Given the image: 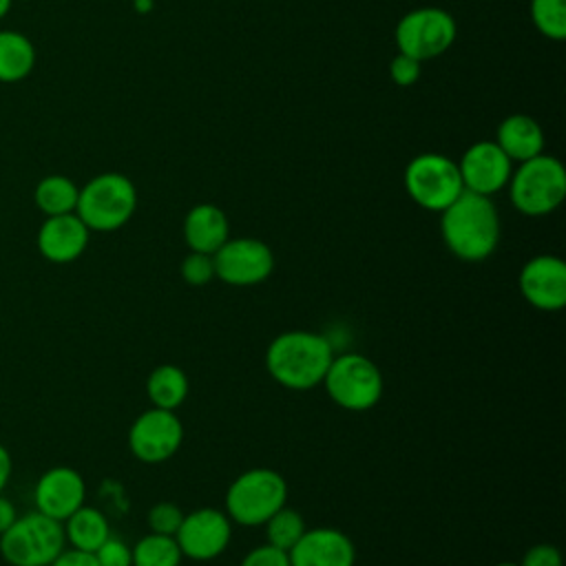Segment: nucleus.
I'll use <instances>...</instances> for the list:
<instances>
[{"label":"nucleus","mask_w":566,"mask_h":566,"mask_svg":"<svg viewBox=\"0 0 566 566\" xmlns=\"http://www.w3.org/2000/svg\"><path fill=\"white\" fill-rule=\"evenodd\" d=\"M232 537V522L226 511L219 509H197L184 515L175 539L181 555L195 562H210L219 557Z\"/></svg>","instance_id":"f8f14e48"},{"label":"nucleus","mask_w":566,"mask_h":566,"mask_svg":"<svg viewBox=\"0 0 566 566\" xmlns=\"http://www.w3.org/2000/svg\"><path fill=\"white\" fill-rule=\"evenodd\" d=\"M241 566H290V555L283 548H276L272 544H261L252 548L243 559Z\"/></svg>","instance_id":"c756f323"},{"label":"nucleus","mask_w":566,"mask_h":566,"mask_svg":"<svg viewBox=\"0 0 566 566\" xmlns=\"http://www.w3.org/2000/svg\"><path fill=\"white\" fill-rule=\"evenodd\" d=\"M332 402L347 411H367L382 396V374L367 356L347 352L334 356L323 382Z\"/></svg>","instance_id":"0eeeda50"},{"label":"nucleus","mask_w":566,"mask_h":566,"mask_svg":"<svg viewBox=\"0 0 566 566\" xmlns=\"http://www.w3.org/2000/svg\"><path fill=\"white\" fill-rule=\"evenodd\" d=\"M458 170L464 190L491 197L509 184L513 161L502 153L495 142L482 139L464 150L462 159L458 161Z\"/></svg>","instance_id":"ddd939ff"},{"label":"nucleus","mask_w":566,"mask_h":566,"mask_svg":"<svg viewBox=\"0 0 566 566\" xmlns=\"http://www.w3.org/2000/svg\"><path fill=\"white\" fill-rule=\"evenodd\" d=\"M133 566H179L184 555L172 535L148 533L130 548Z\"/></svg>","instance_id":"b1692460"},{"label":"nucleus","mask_w":566,"mask_h":566,"mask_svg":"<svg viewBox=\"0 0 566 566\" xmlns=\"http://www.w3.org/2000/svg\"><path fill=\"white\" fill-rule=\"evenodd\" d=\"M91 230L75 214L46 217L38 230L35 245L40 254L51 263H71L80 259L88 245Z\"/></svg>","instance_id":"f3484780"},{"label":"nucleus","mask_w":566,"mask_h":566,"mask_svg":"<svg viewBox=\"0 0 566 566\" xmlns=\"http://www.w3.org/2000/svg\"><path fill=\"white\" fill-rule=\"evenodd\" d=\"M420 60L411 57V55H405V53H398L391 64H389V75L394 80V84L398 86H411L418 82L420 77Z\"/></svg>","instance_id":"7c9ffc66"},{"label":"nucleus","mask_w":566,"mask_h":566,"mask_svg":"<svg viewBox=\"0 0 566 566\" xmlns=\"http://www.w3.org/2000/svg\"><path fill=\"white\" fill-rule=\"evenodd\" d=\"M407 195L424 210L442 212L464 190L458 161L440 153L416 155L405 168Z\"/></svg>","instance_id":"6e6552de"},{"label":"nucleus","mask_w":566,"mask_h":566,"mask_svg":"<svg viewBox=\"0 0 566 566\" xmlns=\"http://www.w3.org/2000/svg\"><path fill=\"white\" fill-rule=\"evenodd\" d=\"M440 214V232L453 256L475 263L495 252L500 214L491 197L462 190Z\"/></svg>","instance_id":"f257e3e1"},{"label":"nucleus","mask_w":566,"mask_h":566,"mask_svg":"<svg viewBox=\"0 0 566 566\" xmlns=\"http://www.w3.org/2000/svg\"><path fill=\"white\" fill-rule=\"evenodd\" d=\"M290 566H354V542L338 528H305L301 539L287 551Z\"/></svg>","instance_id":"dca6fc26"},{"label":"nucleus","mask_w":566,"mask_h":566,"mask_svg":"<svg viewBox=\"0 0 566 566\" xmlns=\"http://www.w3.org/2000/svg\"><path fill=\"white\" fill-rule=\"evenodd\" d=\"M181 276L188 285H206L214 279V261L212 254L203 252H188L186 259L181 261Z\"/></svg>","instance_id":"cd10ccee"},{"label":"nucleus","mask_w":566,"mask_h":566,"mask_svg":"<svg viewBox=\"0 0 566 566\" xmlns=\"http://www.w3.org/2000/svg\"><path fill=\"white\" fill-rule=\"evenodd\" d=\"M93 555L99 566H133L130 546L115 535H108Z\"/></svg>","instance_id":"c85d7f7f"},{"label":"nucleus","mask_w":566,"mask_h":566,"mask_svg":"<svg viewBox=\"0 0 566 566\" xmlns=\"http://www.w3.org/2000/svg\"><path fill=\"white\" fill-rule=\"evenodd\" d=\"M184 239L190 252L214 254L230 239L226 212L214 203H197L184 219Z\"/></svg>","instance_id":"a211bd4d"},{"label":"nucleus","mask_w":566,"mask_h":566,"mask_svg":"<svg viewBox=\"0 0 566 566\" xmlns=\"http://www.w3.org/2000/svg\"><path fill=\"white\" fill-rule=\"evenodd\" d=\"M495 566H520V564H513V562H502V564H495Z\"/></svg>","instance_id":"e433bc0d"},{"label":"nucleus","mask_w":566,"mask_h":566,"mask_svg":"<svg viewBox=\"0 0 566 566\" xmlns=\"http://www.w3.org/2000/svg\"><path fill=\"white\" fill-rule=\"evenodd\" d=\"M531 18L548 40L566 38V0H531Z\"/></svg>","instance_id":"a878e982"},{"label":"nucleus","mask_w":566,"mask_h":566,"mask_svg":"<svg viewBox=\"0 0 566 566\" xmlns=\"http://www.w3.org/2000/svg\"><path fill=\"white\" fill-rule=\"evenodd\" d=\"M263 526H265L268 544L283 551H290L305 533L303 515L290 506H281L274 515H270V520Z\"/></svg>","instance_id":"393cba45"},{"label":"nucleus","mask_w":566,"mask_h":566,"mask_svg":"<svg viewBox=\"0 0 566 566\" xmlns=\"http://www.w3.org/2000/svg\"><path fill=\"white\" fill-rule=\"evenodd\" d=\"M135 208V184L122 172H102L80 188L75 214L91 232H113L133 217Z\"/></svg>","instance_id":"20e7f679"},{"label":"nucleus","mask_w":566,"mask_h":566,"mask_svg":"<svg viewBox=\"0 0 566 566\" xmlns=\"http://www.w3.org/2000/svg\"><path fill=\"white\" fill-rule=\"evenodd\" d=\"M214 279L248 287L265 281L274 270V254L268 243L254 237L228 239L214 254Z\"/></svg>","instance_id":"9d476101"},{"label":"nucleus","mask_w":566,"mask_h":566,"mask_svg":"<svg viewBox=\"0 0 566 566\" xmlns=\"http://www.w3.org/2000/svg\"><path fill=\"white\" fill-rule=\"evenodd\" d=\"M86 500L84 478L71 467H53L44 471L35 484V511L64 522Z\"/></svg>","instance_id":"2eb2a0df"},{"label":"nucleus","mask_w":566,"mask_h":566,"mask_svg":"<svg viewBox=\"0 0 566 566\" xmlns=\"http://www.w3.org/2000/svg\"><path fill=\"white\" fill-rule=\"evenodd\" d=\"M35 66L33 42L13 29H0V82L13 84L31 75Z\"/></svg>","instance_id":"412c9836"},{"label":"nucleus","mask_w":566,"mask_h":566,"mask_svg":"<svg viewBox=\"0 0 566 566\" xmlns=\"http://www.w3.org/2000/svg\"><path fill=\"white\" fill-rule=\"evenodd\" d=\"M11 4H13V0H0V20L11 11Z\"/></svg>","instance_id":"c9c22d12"},{"label":"nucleus","mask_w":566,"mask_h":566,"mask_svg":"<svg viewBox=\"0 0 566 566\" xmlns=\"http://www.w3.org/2000/svg\"><path fill=\"white\" fill-rule=\"evenodd\" d=\"M62 528L71 548L84 551V553H95L104 544V539L111 535L106 515L86 504H82L75 513H71L62 522Z\"/></svg>","instance_id":"aec40b11"},{"label":"nucleus","mask_w":566,"mask_h":566,"mask_svg":"<svg viewBox=\"0 0 566 566\" xmlns=\"http://www.w3.org/2000/svg\"><path fill=\"white\" fill-rule=\"evenodd\" d=\"M287 502V482L274 469H248L226 491V515L241 526H263Z\"/></svg>","instance_id":"39448f33"},{"label":"nucleus","mask_w":566,"mask_h":566,"mask_svg":"<svg viewBox=\"0 0 566 566\" xmlns=\"http://www.w3.org/2000/svg\"><path fill=\"white\" fill-rule=\"evenodd\" d=\"M51 566H99L93 553H84V551H75V548H64L53 562Z\"/></svg>","instance_id":"473e14b6"},{"label":"nucleus","mask_w":566,"mask_h":566,"mask_svg":"<svg viewBox=\"0 0 566 566\" xmlns=\"http://www.w3.org/2000/svg\"><path fill=\"white\" fill-rule=\"evenodd\" d=\"M520 566H562V553L553 544H535L524 553Z\"/></svg>","instance_id":"2f4dec72"},{"label":"nucleus","mask_w":566,"mask_h":566,"mask_svg":"<svg viewBox=\"0 0 566 566\" xmlns=\"http://www.w3.org/2000/svg\"><path fill=\"white\" fill-rule=\"evenodd\" d=\"M334 358V345L318 332L290 329L265 349L268 374L285 389L305 391L323 382Z\"/></svg>","instance_id":"f03ea898"},{"label":"nucleus","mask_w":566,"mask_h":566,"mask_svg":"<svg viewBox=\"0 0 566 566\" xmlns=\"http://www.w3.org/2000/svg\"><path fill=\"white\" fill-rule=\"evenodd\" d=\"M15 517H18L15 506L11 504V500L2 497V493H0V533H4L15 522Z\"/></svg>","instance_id":"72a5a7b5"},{"label":"nucleus","mask_w":566,"mask_h":566,"mask_svg":"<svg viewBox=\"0 0 566 566\" xmlns=\"http://www.w3.org/2000/svg\"><path fill=\"white\" fill-rule=\"evenodd\" d=\"M66 537L62 522L31 511L0 533V555L11 566H51L64 551Z\"/></svg>","instance_id":"423d86ee"},{"label":"nucleus","mask_w":566,"mask_h":566,"mask_svg":"<svg viewBox=\"0 0 566 566\" xmlns=\"http://www.w3.org/2000/svg\"><path fill=\"white\" fill-rule=\"evenodd\" d=\"M80 188L64 175H46L35 184L33 201L44 217L75 212Z\"/></svg>","instance_id":"5701e85b"},{"label":"nucleus","mask_w":566,"mask_h":566,"mask_svg":"<svg viewBox=\"0 0 566 566\" xmlns=\"http://www.w3.org/2000/svg\"><path fill=\"white\" fill-rule=\"evenodd\" d=\"M184 515L186 513L177 504L157 502L148 511V528H150V533H161V535H172L175 537Z\"/></svg>","instance_id":"bb28decb"},{"label":"nucleus","mask_w":566,"mask_h":566,"mask_svg":"<svg viewBox=\"0 0 566 566\" xmlns=\"http://www.w3.org/2000/svg\"><path fill=\"white\" fill-rule=\"evenodd\" d=\"M520 292L535 310H562L566 305V263L555 254L528 259L520 270Z\"/></svg>","instance_id":"4468645a"},{"label":"nucleus","mask_w":566,"mask_h":566,"mask_svg":"<svg viewBox=\"0 0 566 566\" xmlns=\"http://www.w3.org/2000/svg\"><path fill=\"white\" fill-rule=\"evenodd\" d=\"M184 442V424L175 411L150 407L139 413L128 429V447L133 455L146 464L172 458Z\"/></svg>","instance_id":"9b49d317"},{"label":"nucleus","mask_w":566,"mask_h":566,"mask_svg":"<svg viewBox=\"0 0 566 566\" xmlns=\"http://www.w3.org/2000/svg\"><path fill=\"white\" fill-rule=\"evenodd\" d=\"M11 469H13V462H11V455L7 451L4 444H0V493L4 491L9 478H11Z\"/></svg>","instance_id":"f704fd0d"},{"label":"nucleus","mask_w":566,"mask_h":566,"mask_svg":"<svg viewBox=\"0 0 566 566\" xmlns=\"http://www.w3.org/2000/svg\"><path fill=\"white\" fill-rule=\"evenodd\" d=\"M146 394L153 407L175 411L177 407L184 405L188 396V378L184 369H179L177 365H157L146 380Z\"/></svg>","instance_id":"4be33fe9"},{"label":"nucleus","mask_w":566,"mask_h":566,"mask_svg":"<svg viewBox=\"0 0 566 566\" xmlns=\"http://www.w3.org/2000/svg\"><path fill=\"white\" fill-rule=\"evenodd\" d=\"M455 20L449 11L438 7H420L405 13L396 27L398 53L411 55L420 62L433 60L453 44Z\"/></svg>","instance_id":"1a4fd4ad"},{"label":"nucleus","mask_w":566,"mask_h":566,"mask_svg":"<svg viewBox=\"0 0 566 566\" xmlns=\"http://www.w3.org/2000/svg\"><path fill=\"white\" fill-rule=\"evenodd\" d=\"M495 144L502 148V153L513 161H526L542 153L544 148V133L539 124L531 115H509L497 126Z\"/></svg>","instance_id":"6ab92c4d"},{"label":"nucleus","mask_w":566,"mask_h":566,"mask_svg":"<svg viewBox=\"0 0 566 566\" xmlns=\"http://www.w3.org/2000/svg\"><path fill=\"white\" fill-rule=\"evenodd\" d=\"M511 203L526 217H544L557 210L566 197V170L551 155L520 161L509 179Z\"/></svg>","instance_id":"7ed1b4c3"}]
</instances>
